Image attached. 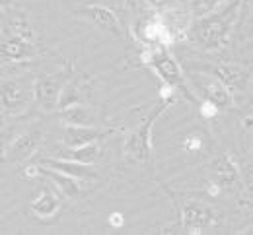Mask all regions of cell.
Returning <instances> with one entry per match:
<instances>
[{
  "mask_svg": "<svg viewBox=\"0 0 253 235\" xmlns=\"http://www.w3.org/2000/svg\"><path fill=\"white\" fill-rule=\"evenodd\" d=\"M199 70L216 78L218 82H222L232 92L234 90L244 92L248 88V82H250V72L244 67H238V65H214V67L212 65H209V67L199 65Z\"/></svg>",
  "mask_w": 253,
  "mask_h": 235,
  "instance_id": "obj_10",
  "label": "cell"
},
{
  "mask_svg": "<svg viewBox=\"0 0 253 235\" xmlns=\"http://www.w3.org/2000/svg\"><path fill=\"white\" fill-rule=\"evenodd\" d=\"M109 222H111V226H123V216H117V214H113Z\"/></svg>",
  "mask_w": 253,
  "mask_h": 235,
  "instance_id": "obj_24",
  "label": "cell"
},
{
  "mask_svg": "<svg viewBox=\"0 0 253 235\" xmlns=\"http://www.w3.org/2000/svg\"><path fill=\"white\" fill-rule=\"evenodd\" d=\"M109 134V131H99L95 127H82V125H66L63 131V144L68 148L84 146L90 142H97L99 138Z\"/></svg>",
  "mask_w": 253,
  "mask_h": 235,
  "instance_id": "obj_15",
  "label": "cell"
},
{
  "mask_svg": "<svg viewBox=\"0 0 253 235\" xmlns=\"http://www.w3.org/2000/svg\"><path fill=\"white\" fill-rule=\"evenodd\" d=\"M242 4L244 0H234L222 6L220 10H212L205 16H199L187 28V39L205 53H214L224 49L240 18Z\"/></svg>",
  "mask_w": 253,
  "mask_h": 235,
  "instance_id": "obj_1",
  "label": "cell"
},
{
  "mask_svg": "<svg viewBox=\"0 0 253 235\" xmlns=\"http://www.w3.org/2000/svg\"><path fill=\"white\" fill-rule=\"evenodd\" d=\"M33 100V86H26L22 80L8 78L0 82V109L8 115H22Z\"/></svg>",
  "mask_w": 253,
  "mask_h": 235,
  "instance_id": "obj_6",
  "label": "cell"
},
{
  "mask_svg": "<svg viewBox=\"0 0 253 235\" xmlns=\"http://www.w3.org/2000/svg\"><path fill=\"white\" fill-rule=\"evenodd\" d=\"M39 55L37 45L33 43L32 30L26 22L12 24L6 32L0 34V59L8 63H24Z\"/></svg>",
  "mask_w": 253,
  "mask_h": 235,
  "instance_id": "obj_4",
  "label": "cell"
},
{
  "mask_svg": "<svg viewBox=\"0 0 253 235\" xmlns=\"http://www.w3.org/2000/svg\"><path fill=\"white\" fill-rule=\"evenodd\" d=\"M181 148L191 154V156H205L209 154L211 150V144H209V136L205 133V129H197L193 133H187L181 140Z\"/></svg>",
  "mask_w": 253,
  "mask_h": 235,
  "instance_id": "obj_18",
  "label": "cell"
},
{
  "mask_svg": "<svg viewBox=\"0 0 253 235\" xmlns=\"http://www.w3.org/2000/svg\"><path fill=\"white\" fill-rule=\"evenodd\" d=\"M26 175L33 179V177H41V175H45V177H49L57 187H59V191L63 193L64 197H68V199H78L80 195H82V185H80V179H74V177H68V175H63V173H59V171H55V169H49L45 168V166H32V168L26 169Z\"/></svg>",
  "mask_w": 253,
  "mask_h": 235,
  "instance_id": "obj_12",
  "label": "cell"
},
{
  "mask_svg": "<svg viewBox=\"0 0 253 235\" xmlns=\"http://www.w3.org/2000/svg\"><path fill=\"white\" fill-rule=\"evenodd\" d=\"M175 103L173 98H162L160 103L150 111V115L144 119V123L126 138L125 142V158L128 162L148 164L152 160V129L160 117Z\"/></svg>",
  "mask_w": 253,
  "mask_h": 235,
  "instance_id": "obj_3",
  "label": "cell"
},
{
  "mask_svg": "<svg viewBox=\"0 0 253 235\" xmlns=\"http://www.w3.org/2000/svg\"><path fill=\"white\" fill-rule=\"evenodd\" d=\"M57 156L63 158V160L84 164V166H94L95 162L99 160V156H101V148H99L97 142H90V144H84V146L68 148V150H64V152H59Z\"/></svg>",
  "mask_w": 253,
  "mask_h": 235,
  "instance_id": "obj_16",
  "label": "cell"
},
{
  "mask_svg": "<svg viewBox=\"0 0 253 235\" xmlns=\"http://www.w3.org/2000/svg\"><path fill=\"white\" fill-rule=\"evenodd\" d=\"M61 113H63V121L66 125L94 127V117H92V113H90L86 107H82L80 103H78V105H72V107H66Z\"/></svg>",
  "mask_w": 253,
  "mask_h": 235,
  "instance_id": "obj_19",
  "label": "cell"
},
{
  "mask_svg": "<svg viewBox=\"0 0 253 235\" xmlns=\"http://www.w3.org/2000/svg\"><path fill=\"white\" fill-rule=\"evenodd\" d=\"M39 166H45L49 169H55L63 175L68 177H74V179H80V181H86V179H94L97 177L92 166H84V164H78V162H70V160H63V158H43L39 160Z\"/></svg>",
  "mask_w": 253,
  "mask_h": 235,
  "instance_id": "obj_14",
  "label": "cell"
},
{
  "mask_svg": "<svg viewBox=\"0 0 253 235\" xmlns=\"http://www.w3.org/2000/svg\"><path fill=\"white\" fill-rule=\"evenodd\" d=\"M211 187L218 193H242L244 179L238 164L230 156H220L211 162Z\"/></svg>",
  "mask_w": 253,
  "mask_h": 235,
  "instance_id": "obj_5",
  "label": "cell"
},
{
  "mask_svg": "<svg viewBox=\"0 0 253 235\" xmlns=\"http://www.w3.org/2000/svg\"><path fill=\"white\" fill-rule=\"evenodd\" d=\"M126 2H128V0H126Z\"/></svg>",
  "mask_w": 253,
  "mask_h": 235,
  "instance_id": "obj_26",
  "label": "cell"
},
{
  "mask_svg": "<svg viewBox=\"0 0 253 235\" xmlns=\"http://www.w3.org/2000/svg\"><path fill=\"white\" fill-rule=\"evenodd\" d=\"M76 14L82 16L84 20H88L94 28H97L103 34L113 35V37H121L123 35V28H121V22H119L117 14L107 6L88 4V6H82L80 10H76Z\"/></svg>",
  "mask_w": 253,
  "mask_h": 235,
  "instance_id": "obj_8",
  "label": "cell"
},
{
  "mask_svg": "<svg viewBox=\"0 0 253 235\" xmlns=\"http://www.w3.org/2000/svg\"><path fill=\"white\" fill-rule=\"evenodd\" d=\"M150 6H154V8H164V6H168L171 0H146Z\"/></svg>",
  "mask_w": 253,
  "mask_h": 235,
  "instance_id": "obj_23",
  "label": "cell"
},
{
  "mask_svg": "<svg viewBox=\"0 0 253 235\" xmlns=\"http://www.w3.org/2000/svg\"><path fill=\"white\" fill-rule=\"evenodd\" d=\"M214 222H216V216H214V212L209 204L191 201L181 208V224L189 232L199 234V232L214 226Z\"/></svg>",
  "mask_w": 253,
  "mask_h": 235,
  "instance_id": "obj_11",
  "label": "cell"
},
{
  "mask_svg": "<svg viewBox=\"0 0 253 235\" xmlns=\"http://www.w3.org/2000/svg\"><path fill=\"white\" fill-rule=\"evenodd\" d=\"M203 74V78H205V82H201L199 84V88L203 90V100L211 101L214 107H218V111L220 109H230L232 105H234V98H232V90L230 88H226L222 82H218L216 78H212V76H209V74H205V72H201Z\"/></svg>",
  "mask_w": 253,
  "mask_h": 235,
  "instance_id": "obj_13",
  "label": "cell"
},
{
  "mask_svg": "<svg viewBox=\"0 0 253 235\" xmlns=\"http://www.w3.org/2000/svg\"><path fill=\"white\" fill-rule=\"evenodd\" d=\"M144 63L152 68V72L158 76L160 82L164 86L179 92L191 103H197V98L191 92L189 84H187V80L183 76V70L179 67V63L175 61V57L169 53V49L166 45H156L150 51H146Z\"/></svg>",
  "mask_w": 253,
  "mask_h": 235,
  "instance_id": "obj_2",
  "label": "cell"
},
{
  "mask_svg": "<svg viewBox=\"0 0 253 235\" xmlns=\"http://www.w3.org/2000/svg\"><path fill=\"white\" fill-rule=\"evenodd\" d=\"M16 4V0H0V10H4V8H12Z\"/></svg>",
  "mask_w": 253,
  "mask_h": 235,
  "instance_id": "obj_25",
  "label": "cell"
},
{
  "mask_svg": "<svg viewBox=\"0 0 253 235\" xmlns=\"http://www.w3.org/2000/svg\"><path fill=\"white\" fill-rule=\"evenodd\" d=\"M59 210H61V199L57 195H53L51 191H45L32 202V212L41 220L53 218Z\"/></svg>",
  "mask_w": 253,
  "mask_h": 235,
  "instance_id": "obj_17",
  "label": "cell"
},
{
  "mask_svg": "<svg viewBox=\"0 0 253 235\" xmlns=\"http://www.w3.org/2000/svg\"><path fill=\"white\" fill-rule=\"evenodd\" d=\"M224 2H226V0H193L191 10H193V14L199 18V16H205V14L212 12V10H216Z\"/></svg>",
  "mask_w": 253,
  "mask_h": 235,
  "instance_id": "obj_20",
  "label": "cell"
},
{
  "mask_svg": "<svg viewBox=\"0 0 253 235\" xmlns=\"http://www.w3.org/2000/svg\"><path fill=\"white\" fill-rule=\"evenodd\" d=\"M10 140H12V129H10V131H8V129L0 131V162H2L4 150H6V146L10 144Z\"/></svg>",
  "mask_w": 253,
  "mask_h": 235,
  "instance_id": "obj_22",
  "label": "cell"
},
{
  "mask_svg": "<svg viewBox=\"0 0 253 235\" xmlns=\"http://www.w3.org/2000/svg\"><path fill=\"white\" fill-rule=\"evenodd\" d=\"M39 142H41V134L37 131H30V133H24V134L12 138L10 144L4 150L2 162H6V164H24V162H28L37 152Z\"/></svg>",
  "mask_w": 253,
  "mask_h": 235,
  "instance_id": "obj_9",
  "label": "cell"
},
{
  "mask_svg": "<svg viewBox=\"0 0 253 235\" xmlns=\"http://www.w3.org/2000/svg\"><path fill=\"white\" fill-rule=\"evenodd\" d=\"M64 84H66V74H43L35 80L33 84V100L39 103V107L47 113L57 111V103L61 98Z\"/></svg>",
  "mask_w": 253,
  "mask_h": 235,
  "instance_id": "obj_7",
  "label": "cell"
},
{
  "mask_svg": "<svg viewBox=\"0 0 253 235\" xmlns=\"http://www.w3.org/2000/svg\"><path fill=\"white\" fill-rule=\"evenodd\" d=\"M197 107H199V113H201L205 119H214V117L218 115V107H214L211 101H207V100L197 101Z\"/></svg>",
  "mask_w": 253,
  "mask_h": 235,
  "instance_id": "obj_21",
  "label": "cell"
}]
</instances>
